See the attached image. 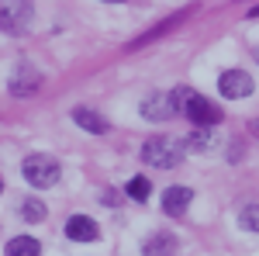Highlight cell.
Returning <instances> with one entry per match:
<instances>
[{"instance_id": "obj_4", "label": "cell", "mask_w": 259, "mask_h": 256, "mask_svg": "<svg viewBox=\"0 0 259 256\" xmlns=\"http://www.w3.org/2000/svg\"><path fill=\"white\" fill-rule=\"evenodd\" d=\"M218 90L221 97H232V100H242L252 94V77L249 73H242V69H225L218 80Z\"/></svg>"}, {"instance_id": "obj_3", "label": "cell", "mask_w": 259, "mask_h": 256, "mask_svg": "<svg viewBox=\"0 0 259 256\" xmlns=\"http://www.w3.org/2000/svg\"><path fill=\"white\" fill-rule=\"evenodd\" d=\"M21 173H24V180L31 184V187H38V191H45V187H56L62 177L59 163L52 156H41V153H35V156H28L24 163H21Z\"/></svg>"}, {"instance_id": "obj_17", "label": "cell", "mask_w": 259, "mask_h": 256, "mask_svg": "<svg viewBox=\"0 0 259 256\" xmlns=\"http://www.w3.org/2000/svg\"><path fill=\"white\" fill-rule=\"evenodd\" d=\"M249 128H252V138H259V118L252 121V125H249Z\"/></svg>"}, {"instance_id": "obj_12", "label": "cell", "mask_w": 259, "mask_h": 256, "mask_svg": "<svg viewBox=\"0 0 259 256\" xmlns=\"http://www.w3.org/2000/svg\"><path fill=\"white\" fill-rule=\"evenodd\" d=\"M4 253L7 256H38L41 246H38V239H31V236H18L4 246Z\"/></svg>"}, {"instance_id": "obj_15", "label": "cell", "mask_w": 259, "mask_h": 256, "mask_svg": "<svg viewBox=\"0 0 259 256\" xmlns=\"http://www.w3.org/2000/svg\"><path fill=\"white\" fill-rule=\"evenodd\" d=\"M239 225L249 229V232H259V204H249L239 211Z\"/></svg>"}, {"instance_id": "obj_19", "label": "cell", "mask_w": 259, "mask_h": 256, "mask_svg": "<svg viewBox=\"0 0 259 256\" xmlns=\"http://www.w3.org/2000/svg\"><path fill=\"white\" fill-rule=\"evenodd\" d=\"M256 59H259V49H256Z\"/></svg>"}, {"instance_id": "obj_18", "label": "cell", "mask_w": 259, "mask_h": 256, "mask_svg": "<svg viewBox=\"0 0 259 256\" xmlns=\"http://www.w3.org/2000/svg\"><path fill=\"white\" fill-rule=\"evenodd\" d=\"M249 18H259V7H252V11H249Z\"/></svg>"}, {"instance_id": "obj_7", "label": "cell", "mask_w": 259, "mask_h": 256, "mask_svg": "<svg viewBox=\"0 0 259 256\" xmlns=\"http://www.w3.org/2000/svg\"><path fill=\"white\" fill-rule=\"evenodd\" d=\"M97 236H100V229L94 218H87V215L66 218V239H73V242H94Z\"/></svg>"}, {"instance_id": "obj_5", "label": "cell", "mask_w": 259, "mask_h": 256, "mask_svg": "<svg viewBox=\"0 0 259 256\" xmlns=\"http://www.w3.org/2000/svg\"><path fill=\"white\" fill-rule=\"evenodd\" d=\"M142 115L149 121H169L180 111H177V104H173V94H149V97L142 100Z\"/></svg>"}, {"instance_id": "obj_1", "label": "cell", "mask_w": 259, "mask_h": 256, "mask_svg": "<svg viewBox=\"0 0 259 256\" xmlns=\"http://www.w3.org/2000/svg\"><path fill=\"white\" fill-rule=\"evenodd\" d=\"M173 104H177L180 115H187L194 125H218L221 121L218 104H211L207 97H200L197 90H190V87H177L173 90Z\"/></svg>"}, {"instance_id": "obj_13", "label": "cell", "mask_w": 259, "mask_h": 256, "mask_svg": "<svg viewBox=\"0 0 259 256\" xmlns=\"http://www.w3.org/2000/svg\"><path fill=\"white\" fill-rule=\"evenodd\" d=\"M169 249H177V242L169 232H159V236H152L145 242V253H169Z\"/></svg>"}, {"instance_id": "obj_16", "label": "cell", "mask_w": 259, "mask_h": 256, "mask_svg": "<svg viewBox=\"0 0 259 256\" xmlns=\"http://www.w3.org/2000/svg\"><path fill=\"white\" fill-rule=\"evenodd\" d=\"M124 191H128V197H135V201H145L152 187H149V180H145V177H132V180H128V187H124Z\"/></svg>"}, {"instance_id": "obj_11", "label": "cell", "mask_w": 259, "mask_h": 256, "mask_svg": "<svg viewBox=\"0 0 259 256\" xmlns=\"http://www.w3.org/2000/svg\"><path fill=\"white\" fill-rule=\"evenodd\" d=\"M214 125H197V132L194 135H187V149H194V153H207V149H214Z\"/></svg>"}, {"instance_id": "obj_9", "label": "cell", "mask_w": 259, "mask_h": 256, "mask_svg": "<svg viewBox=\"0 0 259 256\" xmlns=\"http://www.w3.org/2000/svg\"><path fill=\"white\" fill-rule=\"evenodd\" d=\"M38 83H41V73H35L31 66H21V69H18V77L11 80V94H14V97L35 94V90H38Z\"/></svg>"}, {"instance_id": "obj_10", "label": "cell", "mask_w": 259, "mask_h": 256, "mask_svg": "<svg viewBox=\"0 0 259 256\" xmlns=\"http://www.w3.org/2000/svg\"><path fill=\"white\" fill-rule=\"evenodd\" d=\"M73 121L80 125L83 132H90V135H104L107 132V121L100 118L94 107H73Z\"/></svg>"}, {"instance_id": "obj_6", "label": "cell", "mask_w": 259, "mask_h": 256, "mask_svg": "<svg viewBox=\"0 0 259 256\" xmlns=\"http://www.w3.org/2000/svg\"><path fill=\"white\" fill-rule=\"evenodd\" d=\"M31 18L28 0H4V31H24Z\"/></svg>"}, {"instance_id": "obj_2", "label": "cell", "mask_w": 259, "mask_h": 256, "mask_svg": "<svg viewBox=\"0 0 259 256\" xmlns=\"http://www.w3.org/2000/svg\"><path fill=\"white\" fill-rule=\"evenodd\" d=\"M183 149H187V142H177V138H149L145 145H142V159L149 163V166H159V170H173L183 163Z\"/></svg>"}, {"instance_id": "obj_14", "label": "cell", "mask_w": 259, "mask_h": 256, "mask_svg": "<svg viewBox=\"0 0 259 256\" xmlns=\"http://www.w3.org/2000/svg\"><path fill=\"white\" fill-rule=\"evenodd\" d=\"M21 218H24V222H41V218H45V204L35 201V197L21 201Z\"/></svg>"}, {"instance_id": "obj_8", "label": "cell", "mask_w": 259, "mask_h": 256, "mask_svg": "<svg viewBox=\"0 0 259 256\" xmlns=\"http://www.w3.org/2000/svg\"><path fill=\"white\" fill-rule=\"evenodd\" d=\"M190 201H194V191H190V187H169V191L162 194V211L180 218V215H187Z\"/></svg>"}]
</instances>
